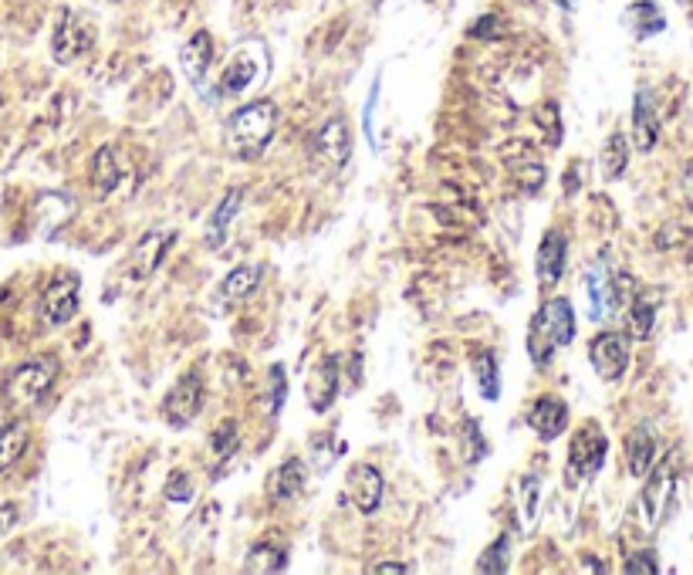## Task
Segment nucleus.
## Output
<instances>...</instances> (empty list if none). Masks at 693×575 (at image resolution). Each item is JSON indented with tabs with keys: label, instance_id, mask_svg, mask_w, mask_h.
Segmentation results:
<instances>
[{
	"label": "nucleus",
	"instance_id": "obj_3",
	"mask_svg": "<svg viewBox=\"0 0 693 575\" xmlns=\"http://www.w3.org/2000/svg\"><path fill=\"white\" fill-rule=\"evenodd\" d=\"M58 369L61 366L55 356H34L7 373L0 393H4V400L11 403L14 410H31V406H38L44 396L51 393V386H55V379H58Z\"/></svg>",
	"mask_w": 693,
	"mask_h": 575
},
{
	"label": "nucleus",
	"instance_id": "obj_22",
	"mask_svg": "<svg viewBox=\"0 0 693 575\" xmlns=\"http://www.w3.org/2000/svg\"><path fill=\"white\" fill-rule=\"evenodd\" d=\"M261 278H264V264L261 261L237 264V268L230 271L224 281H220V302H227V305L247 302V298L261 288Z\"/></svg>",
	"mask_w": 693,
	"mask_h": 575
},
{
	"label": "nucleus",
	"instance_id": "obj_13",
	"mask_svg": "<svg viewBox=\"0 0 693 575\" xmlns=\"http://www.w3.org/2000/svg\"><path fill=\"white\" fill-rule=\"evenodd\" d=\"M339 383H342L339 356H325V359L312 369V373H308V379H305L308 406H312L315 413H325L328 406L335 403V396H339Z\"/></svg>",
	"mask_w": 693,
	"mask_h": 575
},
{
	"label": "nucleus",
	"instance_id": "obj_7",
	"mask_svg": "<svg viewBox=\"0 0 693 575\" xmlns=\"http://www.w3.org/2000/svg\"><path fill=\"white\" fill-rule=\"evenodd\" d=\"M673 488H677V477H673L670 460L656 467L653 474H646L643 494H639V518H643V525H646V535H653L656 528L663 525L666 511H670V501H673Z\"/></svg>",
	"mask_w": 693,
	"mask_h": 575
},
{
	"label": "nucleus",
	"instance_id": "obj_9",
	"mask_svg": "<svg viewBox=\"0 0 693 575\" xmlns=\"http://www.w3.org/2000/svg\"><path fill=\"white\" fill-rule=\"evenodd\" d=\"M589 362L595 373H599V379H606V383L623 379L626 366H629V335L616 332V329L599 332L589 342Z\"/></svg>",
	"mask_w": 693,
	"mask_h": 575
},
{
	"label": "nucleus",
	"instance_id": "obj_34",
	"mask_svg": "<svg viewBox=\"0 0 693 575\" xmlns=\"http://www.w3.org/2000/svg\"><path fill=\"white\" fill-rule=\"evenodd\" d=\"M521 525L524 528H531V525H535V515H538V477L535 474H528V477H524V481H521Z\"/></svg>",
	"mask_w": 693,
	"mask_h": 575
},
{
	"label": "nucleus",
	"instance_id": "obj_35",
	"mask_svg": "<svg viewBox=\"0 0 693 575\" xmlns=\"http://www.w3.org/2000/svg\"><path fill=\"white\" fill-rule=\"evenodd\" d=\"M166 501H173V504H186L193 498V481H190V474L186 471H173L170 474V481H166Z\"/></svg>",
	"mask_w": 693,
	"mask_h": 575
},
{
	"label": "nucleus",
	"instance_id": "obj_31",
	"mask_svg": "<svg viewBox=\"0 0 693 575\" xmlns=\"http://www.w3.org/2000/svg\"><path fill=\"white\" fill-rule=\"evenodd\" d=\"M508 555H511V535H497L491 545L481 552V559H477V572H508Z\"/></svg>",
	"mask_w": 693,
	"mask_h": 575
},
{
	"label": "nucleus",
	"instance_id": "obj_20",
	"mask_svg": "<svg viewBox=\"0 0 693 575\" xmlns=\"http://www.w3.org/2000/svg\"><path fill=\"white\" fill-rule=\"evenodd\" d=\"M173 241H176L173 230H159V234L153 230V234L142 237V241L136 244V251H132V258H129L132 274H136V278H146V274H153L159 264H163L166 251L173 247Z\"/></svg>",
	"mask_w": 693,
	"mask_h": 575
},
{
	"label": "nucleus",
	"instance_id": "obj_26",
	"mask_svg": "<svg viewBox=\"0 0 693 575\" xmlns=\"http://www.w3.org/2000/svg\"><path fill=\"white\" fill-rule=\"evenodd\" d=\"M92 187L99 197H109V193L119 187V180H122V166H119V159H115V149L112 146H102L99 153L92 156Z\"/></svg>",
	"mask_w": 693,
	"mask_h": 575
},
{
	"label": "nucleus",
	"instance_id": "obj_24",
	"mask_svg": "<svg viewBox=\"0 0 693 575\" xmlns=\"http://www.w3.org/2000/svg\"><path fill=\"white\" fill-rule=\"evenodd\" d=\"M28 440H31V430H28V423H24V420H4V423H0V474H4L7 467H14L17 460L24 457Z\"/></svg>",
	"mask_w": 693,
	"mask_h": 575
},
{
	"label": "nucleus",
	"instance_id": "obj_29",
	"mask_svg": "<svg viewBox=\"0 0 693 575\" xmlns=\"http://www.w3.org/2000/svg\"><path fill=\"white\" fill-rule=\"evenodd\" d=\"M284 565H288V552L278 548V545H271V542H261V545H254L251 552H247L244 569L247 572H281Z\"/></svg>",
	"mask_w": 693,
	"mask_h": 575
},
{
	"label": "nucleus",
	"instance_id": "obj_32",
	"mask_svg": "<svg viewBox=\"0 0 693 575\" xmlns=\"http://www.w3.org/2000/svg\"><path fill=\"white\" fill-rule=\"evenodd\" d=\"M237 444H241V437H237V420H224L210 433V447H213V454H217V460L234 457Z\"/></svg>",
	"mask_w": 693,
	"mask_h": 575
},
{
	"label": "nucleus",
	"instance_id": "obj_40",
	"mask_svg": "<svg viewBox=\"0 0 693 575\" xmlns=\"http://www.w3.org/2000/svg\"><path fill=\"white\" fill-rule=\"evenodd\" d=\"M372 572H406V565L403 562H379V565H372Z\"/></svg>",
	"mask_w": 693,
	"mask_h": 575
},
{
	"label": "nucleus",
	"instance_id": "obj_23",
	"mask_svg": "<svg viewBox=\"0 0 693 575\" xmlns=\"http://www.w3.org/2000/svg\"><path fill=\"white\" fill-rule=\"evenodd\" d=\"M241 200H244L241 190H227L224 200L213 207V214L207 220V244L213 247V251H217V247H224L230 224H234V217L241 214Z\"/></svg>",
	"mask_w": 693,
	"mask_h": 575
},
{
	"label": "nucleus",
	"instance_id": "obj_15",
	"mask_svg": "<svg viewBox=\"0 0 693 575\" xmlns=\"http://www.w3.org/2000/svg\"><path fill=\"white\" fill-rule=\"evenodd\" d=\"M565 258H568V241L562 230H545L538 244V281H541V291H552L565 274Z\"/></svg>",
	"mask_w": 693,
	"mask_h": 575
},
{
	"label": "nucleus",
	"instance_id": "obj_11",
	"mask_svg": "<svg viewBox=\"0 0 693 575\" xmlns=\"http://www.w3.org/2000/svg\"><path fill=\"white\" fill-rule=\"evenodd\" d=\"M264 65H268V55H261V44H244V48L230 58L227 72L220 75L217 95H224V99H230V95H241L244 88L251 85L257 75H261Z\"/></svg>",
	"mask_w": 693,
	"mask_h": 575
},
{
	"label": "nucleus",
	"instance_id": "obj_42",
	"mask_svg": "<svg viewBox=\"0 0 693 575\" xmlns=\"http://www.w3.org/2000/svg\"><path fill=\"white\" fill-rule=\"evenodd\" d=\"M677 4H690V0H677Z\"/></svg>",
	"mask_w": 693,
	"mask_h": 575
},
{
	"label": "nucleus",
	"instance_id": "obj_19",
	"mask_svg": "<svg viewBox=\"0 0 693 575\" xmlns=\"http://www.w3.org/2000/svg\"><path fill=\"white\" fill-rule=\"evenodd\" d=\"M528 427L538 433L541 440H558L568 427V406L558 396H541L528 413Z\"/></svg>",
	"mask_w": 693,
	"mask_h": 575
},
{
	"label": "nucleus",
	"instance_id": "obj_41",
	"mask_svg": "<svg viewBox=\"0 0 693 575\" xmlns=\"http://www.w3.org/2000/svg\"><path fill=\"white\" fill-rule=\"evenodd\" d=\"M683 190H687V197L693 203V163L687 166V170H683Z\"/></svg>",
	"mask_w": 693,
	"mask_h": 575
},
{
	"label": "nucleus",
	"instance_id": "obj_36",
	"mask_svg": "<svg viewBox=\"0 0 693 575\" xmlns=\"http://www.w3.org/2000/svg\"><path fill=\"white\" fill-rule=\"evenodd\" d=\"M464 433H467V457L470 460H477V457H484L487 454V444H484V437L481 433H477V427H474V420H464Z\"/></svg>",
	"mask_w": 693,
	"mask_h": 575
},
{
	"label": "nucleus",
	"instance_id": "obj_25",
	"mask_svg": "<svg viewBox=\"0 0 693 575\" xmlns=\"http://www.w3.org/2000/svg\"><path fill=\"white\" fill-rule=\"evenodd\" d=\"M626 28L633 31L639 41H646L666 28V17L653 0H636V4L626 7Z\"/></svg>",
	"mask_w": 693,
	"mask_h": 575
},
{
	"label": "nucleus",
	"instance_id": "obj_28",
	"mask_svg": "<svg viewBox=\"0 0 693 575\" xmlns=\"http://www.w3.org/2000/svg\"><path fill=\"white\" fill-rule=\"evenodd\" d=\"M474 373H477V386H481V396L494 403L501 396V369H497V356L491 349H484L474 359Z\"/></svg>",
	"mask_w": 693,
	"mask_h": 575
},
{
	"label": "nucleus",
	"instance_id": "obj_4",
	"mask_svg": "<svg viewBox=\"0 0 693 575\" xmlns=\"http://www.w3.org/2000/svg\"><path fill=\"white\" fill-rule=\"evenodd\" d=\"M606 454H609L606 433L595 427V423L582 427L572 437V447H568V464H565L568 484H579V481H585V477L599 474L602 464H606Z\"/></svg>",
	"mask_w": 693,
	"mask_h": 575
},
{
	"label": "nucleus",
	"instance_id": "obj_10",
	"mask_svg": "<svg viewBox=\"0 0 693 575\" xmlns=\"http://www.w3.org/2000/svg\"><path fill=\"white\" fill-rule=\"evenodd\" d=\"M203 410V379L197 373H186L180 383H176L163 400V417L170 427H190L197 420V413Z\"/></svg>",
	"mask_w": 693,
	"mask_h": 575
},
{
	"label": "nucleus",
	"instance_id": "obj_5",
	"mask_svg": "<svg viewBox=\"0 0 693 575\" xmlns=\"http://www.w3.org/2000/svg\"><path fill=\"white\" fill-rule=\"evenodd\" d=\"M619 285H623V278L612 271V264L606 258H599L589 271H585V298H589V312L595 322L612 318L616 308L623 305V288Z\"/></svg>",
	"mask_w": 693,
	"mask_h": 575
},
{
	"label": "nucleus",
	"instance_id": "obj_16",
	"mask_svg": "<svg viewBox=\"0 0 693 575\" xmlns=\"http://www.w3.org/2000/svg\"><path fill=\"white\" fill-rule=\"evenodd\" d=\"M315 153L325 159L328 166H345L352 156V129L349 122L342 119V115H335V119H328L322 129H318L315 136Z\"/></svg>",
	"mask_w": 693,
	"mask_h": 575
},
{
	"label": "nucleus",
	"instance_id": "obj_33",
	"mask_svg": "<svg viewBox=\"0 0 693 575\" xmlns=\"http://www.w3.org/2000/svg\"><path fill=\"white\" fill-rule=\"evenodd\" d=\"M535 119L545 122V126H541V132H545V143H548V146H558V143H562V115H558V105H555V102L538 105V109H535Z\"/></svg>",
	"mask_w": 693,
	"mask_h": 575
},
{
	"label": "nucleus",
	"instance_id": "obj_12",
	"mask_svg": "<svg viewBox=\"0 0 693 575\" xmlns=\"http://www.w3.org/2000/svg\"><path fill=\"white\" fill-rule=\"evenodd\" d=\"M382 491H386V484H382V474L376 471V467L352 464L349 477H345V498H349V504H355V511H362V515L379 511Z\"/></svg>",
	"mask_w": 693,
	"mask_h": 575
},
{
	"label": "nucleus",
	"instance_id": "obj_1",
	"mask_svg": "<svg viewBox=\"0 0 693 575\" xmlns=\"http://www.w3.org/2000/svg\"><path fill=\"white\" fill-rule=\"evenodd\" d=\"M274 132H278V105L268 99H257L241 105L224 126V146L230 159L237 163H254L271 146Z\"/></svg>",
	"mask_w": 693,
	"mask_h": 575
},
{
	"label": "nucleus",
	"instance_id": "obj_38",
	"mask_svg": "<svg viewBox=\"0 0 693 575\" xmlns=\"http://www.w3.org/2000/svg\"><path fill=\"white\" fill-rule=\"evenodd\" d=\"M271 400H274V410H278V406L284 403V369L281 366H274L271 369Z\"/></svg>",
	"mask_w": 693,
	"mask_h": 575
},
{
	"label": "nucleus",
	"instance_id": "obj_30",
	"mask_svg": "<svg viewBox=\"0 0 693 575\" xmlns=\"http://www.w3.org/2000/svg\"><path fill=\"white\" fill-rule=\"evenodd\" d=\"M653 322H656V305L650 298H636L629 305V315H626V329H629V339H639L643 342L646 335L653 332Z\"/></svg>",
	"mask_w": 693,
	"mask_h": 575
},
{
	"label": "nucleus",
	"instance_id": "obj_18",
	"mask_svg": "<svg viewBox=\"0 0 693 575\" xmlns=\"http://www.w3.org/2000/svg\"><path fill=\"white\" fill-rule=\"evenodd\" d=\"M656 447H660V440H656V433H653L650 423H639V427L629 430V437H626V464H629V474L643 481V477L650 474L653 464H656Z\"/></svg>",
	"mask_w": 693,
	"mask_h": 575
},
{
	"label": "nucleus",
	"instance_id": "obj_14",
	"mask_svg": "<svg viewBox=\"0 0 693 575\" xmlns=\"http://www.w3.org/2000/svg\"><path fill=\"white\" fill-rule=\"evenodd\" d=\"M180 61H183L186 78H190V82L197 85L203 95H207V102H217V95L207 92V72H210V65H213V38H210V31H197V34H193V38L183 44Z\"/></svg>",
	"mask_w": 693,
	"mask_h": 575
},
{
	"label": "nucleus",
	"instance_id": "obj_27",
	"mask_svg": "<svg viewBox=\"0 0 693 575\" xmlns=\"http://www.w3.org/2000/svg\"><path fill=\"white\" fill-rule=\"evenodd\" d=\"M599 163H602V176H606V180H619V176L626 173V166H629V143H626L623 132H612V136L606 139Z\"/></svg>",
	"mask_w": 693,
	"mask_h": 575
},
{
	"label": "nucleus",
	"instance_id": "obj_39",
	"mask_svg": "<svg viewBox=\"0 0 693 575\" xmlns=\"http://www.w3.org/2000/svg\"><path fill=\"white\" fill-rule=\"evenodd\" d=\"M494 24H497V17H494V14H487L484 21H477L474 28H470V34H474V38H497V34H501V31H494Z\"/></svg>",
	"mask_w": 693,
	"mask_h": 575
},
{
	"label": "nucleus",
	"instance_id": "obj_2",
	"mask_svg": "<svg viewBox=\"0 0 693 575\" xmlns=\"http://www.w3.org/2000/svg\"><path fill=\"white\" fill-rule=\"evenodd\" d=\"M575 339V308L568 298H548L541 302L528 325V356L538 369H548L558 349Z\"/></svg>",
	"mask_w": 693,
	"mask_h": 575
},
{
	"label": "nucleus",
	"instance_id": "obj_43",
	"mask_svg": "<svg viewBox=\"0 0 693 575\" xmlns=\"http://www.w3.org/2000/svg\"><path fill=\"white\" fill-rule=\"evenodd\" d=\"M433 4H437V0H433Z\"/></svg>",
	"mask_w": 693,
	"mask_h": 575
},
{
	"label": "nucleus",
	"instance_id": "obj_6",
	"mask_svg": "<svg viewBox=\"0 0 693 575\" xmlns=\"http://www.w3.org/2000/svg\"><path fill=\"white\" fill-rule=\"evenodd\" d=\"M78 302H82V285L71 271H58L55 281L44 288L41 295V322L48 329H61L68 325L78 312Z\"/></svg>",
	"mask_w": 693,
	"mask_h": 575
},
{
	"label": "nucleus",
	"instance_id": "obj_8",
	"mask_svg": "<svg viewBox=\"0 0 693 575\" xmlns=\"http://www.w3.org/2000/svg\"><path fill=\"white\" fill-rule=\"evenodd\" d=\"M95 44V28L85 21L82 14L75 11H61L58 24H55V34H51V51L61 65H71L85 55L88 48Z\"/></svg>",
	"mask_w": 693,
	"mask_h": 575
},
{
	"label": "nucleus",
	"instance_id": "obj_37",
	"mask_svg": "<svg viewBox=\"0 0 693 575\" xmlns=\"http://www.w3.org/2000/svg\"><path fill=\"white\" fill-rule=\"evenodd\" d=\"M626 572H646V575H653V572H660V565H656V555L653 552H639V555H633V559L626 562Z\"/></svg>",
	"mask_w": 693,
	"mask_h": 575
},
{
	"label": "nucleus",
	"instance_id": "obj_21",
	"mask_svg": "<svg viewBox=\"0 0 693 575\" xmlns=\"http://www.w3.org/2000/svg\"><path fill=\"white\" fill-rule=\"evenodd\" d=\"M656 139H660V115H656L653 95L646 88H639L633 105V143L639 153H650Z\"/></svg>",
	"mask_w": 693,
	"mask_h": 575
},
{
	"label": "nucleus",
	"instance_id": "obj_17",
	"mask_svg": "<svg viewBox=\"0 0 693 575\" xmlns=\"http://www.w3.org/2000/svg\"><path fill=\"white\" fill-rule=\"evenodd\" d=\"M308 484V467L301 457H288L284 464H278L268 477V498L274 504H288L301 498V491H305Z\"/></svg>",
	"mask_w": 693,
	"mask_h": 575
}]
</instances>
